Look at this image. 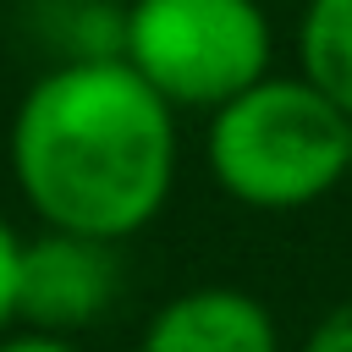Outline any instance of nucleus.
<instances>
[{
    "label": "nucleus",
    "instance_id": "nucleus-8",
    "mask_svg": "<svg viewBox=\"0 0 352 352\" xmlns=\"http://www.w3.org/2000/svg\"><path fill=\"white\" fill-rule=\"evenodd\" d=\"M302 352H352V302H336L302 341Z\"/></svg>",
    "mask_w": 352,
    "mask_h": 352
},
{
    "label": "nucleus",
    "instance_id": "nucleus-1",
    "mask_svg": "<svg viewBox=\"0 0 352 352\" xmlns=\"http://www.w3.org/2000/svg\"><path fill=\"white\" fill-rule=\"evenodd\" d=\"M6 165L44 231L126 242L176 187V110L121 55H72L16 99Z\"/></svg>",
    "mask_w": 352,
    "mask_h": 352
},
{
    "label": "nucleus",
    "instance_id": "nucleus-2",
    "mask_svg": "<svg viewBox=\"0 0 352 352\" xmlns=\"http://www.w3.org/2000/svg\"><path fill=\"white\" fill-rule=\"evenodd\" d=\"M204 165L214 187L248 209H302L346 182L352 116L302 72H270L209 116Z\"/></svg>",
    "mask_w": 352,
    "mask_h": 352
},
{
    "label": "nucleus",
    "instance_id": "nucleus-10",
    "mask_svg": "<svg viewBox=\"0 0 352 352\" xmlns=\"http://www.w3.org/2000/svg\"><path fill=\"white\" fill-rule=\"evenodd\" d=\"M99 6H116V0H99ZM121 6H126V0H121Z\"/></svg>",
    "mask_w": 352,
    "mask_h": 352
},
{
    "label": "nucleus",
    "instance_id": "nucleus-9",
    "mask_svg": "<svg viewBox=\"0 0 352 352\" xmlns=\"http://www.w3.org/2000/svg\"><path fill=\"white\" fill-rule=\"evenodd\" d=\"M0 352H82L72 336H50V330H6Z\"/></svg>",
    "mask_w": 352,
    "mask_h": 352
},
{
    "label": "nucleus",
    "instance_id": "nucleus-4",
    "mask_svg": "<svg viewBox=\"0 0 352 352\" xmlns=\"http://www.w3.org/2000/svg\"><path fill=\"white\" fill-rule=\"evenodd\" d=\"M121 242L77 236V231H38L22 248V292H16V324L77 336L110 314L121 297Z\"/></svg>",
    "mask_w": 352,
    "mask_h": 352
},
{
    "label": "nucleus",
    "instance_id": "nucleus-7",
    "mask_svg": "<svg viewBox=\"0 0 352 352\" xmlns=\"http://www.w3.org/2000/svg\"><path fill=\"white\" fill-rule=\"evenodd\" d=\"M22 231L0 214V336L16 324V292H22Z\"/></svg>",
    "mask_w": 352,
    "mask_h": 352
},
{
    "label": "nucleus",
    "instance_id": "nucleus-3",
    "mask_svg": "<svg viewBox=\"0 0 352 352\" xmlns=\"http://www.w3.org/2000/svg\"><path fill=\"white\" fill-rule=\"evenodd\" d=\"M121 60L170 110H220L275 72V28L258 0H126Z\"/></svg>",
    "mask_w": 352,
    "mask_h": 352
},
{
    "label": "nucleus",
    "instance_id": "nucleus-5",
    "mask_svg": "<svg viewBox=\"0 0 352 352\" xmlns=\"http://www.w3.org/2000/svg\"><path fill=\"white\" fill-rule=\"evenodd\" d=\"M138 352H280V330L253 292L192 286L154 308Z\"/></svg>",
    "mask_w": 352,
    "mask_h": 352
},
{
    "label": "nucleus",
    "instance_id": "nucleus-6",
    "mask_svg": "<svg viewBox=\"0 0 352 352\" xmlns=\"http://www.w3.org/2000/svg\"><path fill=\"white\" fill-rule=\"evenodd\" d=\"M297 72L352 116V0H302Z\"/></svg>",
    "mask_w": 352,
    "mask_h": 352
}]
</instances>
